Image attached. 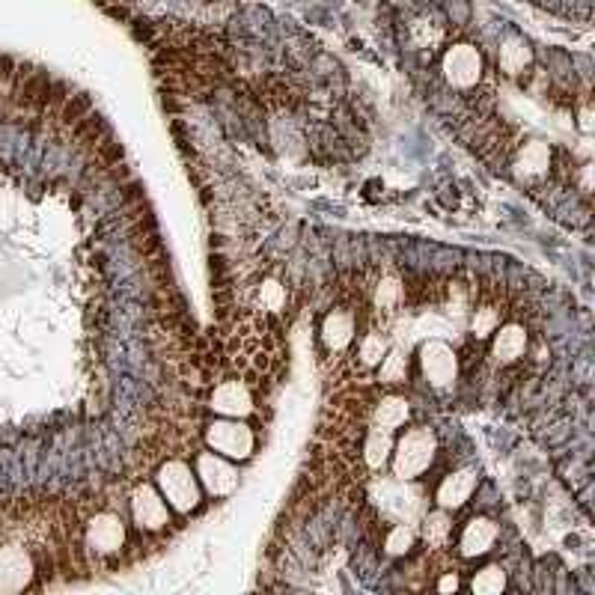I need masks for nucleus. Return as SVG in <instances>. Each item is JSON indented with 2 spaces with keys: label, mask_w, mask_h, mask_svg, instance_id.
Here are the masks:
<instances>
[{
  "label": "nucleus",
  "mask_w": 595,
  "mask_h": 595,
  "mask_svg": "<svg viewBox=\"0 0 595 595\" xmlns=\"http://www.w3.org/2000/svg\"><path fill=\"white\" fill-rule=\"evenodd\" d=\"M390 453H393V432L375 426V429L369 432V438H366V447H363V462H366V468L381 471V468L390 462Z\"/></svg>",
  "instance_id": "nucleus-20"
},
{
  "label": "nucleus",
  "mask_w": 595,
  "mask_h": 595,
  "mask_svg": "<svg viewBox=\"0 0 595 595\" xmlns=\"http://www.w3.org/2000/svg\"><path fill=\"white\" fill-rule=\"evenodd\" d=\"M381 494H384L381 509H384L387 515H393L396 521L411 524L414 518L423 515V494H420L414 485H408L405 479L381 482Z\"/></svg>",
  "instance_id": "nucleus-10"
},
{
  "label": "nucleus",
  "mask_w": 595,
  "mask_h": 595,
  "mask_svg": "<svg viewBox=\"0 0 595 595\" xmlns=\"http://www.w3.org/2000/svg\"><path fill=\"white\" fill-rule=\"evenodd\" d=\"M500 313H503V310H497L494 304L476 307L474 316H471V331H474L476 340H488V337L500 328Z\"/></svg>",
  "instance_id": "nucleus-24"
},
{
  "label": "nucleus",
  "mask_w": 595,
  "mask_h": 595,
  "mask_svg": "<svg viewBox=\"0 0 595 595\" xmlns=\"http://www.w3.org/2000/svg\"><path fill=\"white\" fill-rule=\"evenodd\" d=\"M408 378V357L402 349H387V355L378 363V381L381 384H402Z\"/></svg>",
  "instance_id": "nucleus-21"
},
{
  "label": "nucleus",
  "mask_w": 595,
  "mask_h": 595,
  "mask_svg": "<svg viewBox=\"0 0 595 595\" xmlns=\"http://www.w3.org/2000/svg\"><path fill=\"white\" fill-rule=\"evenodd\" d=\"M435 453H438V438H435L432 429H426V426L408 429L393 444V453H390L393 479L414 482L417 476H423L429 471V465L435 462Z\"/></svg>",
  "instance_id": "nucleus-1"
},
{
  "label": "nucleus",
  "mask_w": 595,
  "mask_h": 595,
  "mask_svg": "<svg viewBox=\"0 0 595 595\" xmlns=\"http://www.w3.org/2000/svg\"><path fill=\"white\" fill-rule=\"evenodd\" d=\"M206 444L209 450L221 453L230 462H244L256 450V435L247 423H241L236 417H224L206 429Z\"/></svg>",
  "instance_id": "nucleus-4"
},
{
  "label": "nucleus",
  "mask_w": 595,
  "mask_h": 595,
  "mask_svg": "<svg viewBox=\"0 0 595 595\" xmlns=\"http://www.w3.org/2000/svg\"><path fill=\"white\" fill-rule=\"evenodd\" d=\"M384 355H387V340L381 334H366L360 340V360H363V366H378Z\"/></svg>",
  "instance_id": "nucleus-27"
},
{
  "label": "nucleus",
  "mask_w": 595,
  "mask_h": 595,
  "mask_svg": "<svg viewBox=\"0 0 595 595\" xmlns=\"http://www.w3.org/2000/svg\"><path fill=\"white\" fill-rule=\"evenodd\" d=\"M259 307L268 313H280L286 307V289L277 280H265L259 286Z\"/></svg>",
  "instance_id": "nucleus-26"
},
{
  "label": "nucleus",
  "mask_w": 595,
  "mask_h": 595,
  "mask_svg": "<svg viewBox=\"0 0 595 595\" xmlns=\"http://www.w3.org/2000/svg\"><path fill=\"white\" fill-rule=\"evenodd\" d=\"M87 548L99 557H114L125 548L128 542V530H125V521L117 512H96L90 521H87Z\"/></svg>",
  "instance_id": "nucleus-6"
},
{
  "label": "nucleus",
  "mask_w": 595,
  "mask_h": 595,
  "mask_svg": "<svg viewBox=\"0 0 595 595\" xmlns=\"http://www.w3.org/2000/svg\"><path fill=\"white\" fill-rule=\"evenodd\" d=\"M420 533L426 539L429 548H444L453 536V518H450V509H435V512H426L423 521H420Z\"/></svg>",
  "instance_id": "nucleus-19"
},
{
  "label": "nucleus",
  "mask_w": 595,
  "mask_h": 595,
  "mask_svg": "<svg viewBox=\"0 0 595 595\" xmlns=\"http://www.w3.org/2000/svg\"><path fill=\"white\" fill-rule=\"evenodd\" d=\"M530 63H533V51H530V45L521 39V36H506L503 42H500V51H497V66H500V72H506V75H521L524 69H530Z\"/></svg>",
  "instance_id": "nucleus-17"
},
{
  "label": "nucleus",
  "mask_w": 595,
  "mask_h": 595,
  "mask_svg": "<svg viewBox=\"0 0 595 595\" xmlns=\"http://www.w3.org/2000/svg\"><path fill=\"white\" fill-rule=\"evenodd\" d=\"M209 408L221 417H236V420H244L253 414V390L238 381V378H230V381H221L215 390H212V399H209Z\"/></svg>",
  "instance_id": "nucleus-11"
},
{
  "label": "nucleus",
  "mask_w": 595,
  "mask_h": 595,
  "mask_svg": "<svg viewBox=\"0 0 595 595\" xmlns=\"http://www.w3.org/2000/svg\"><path fill=\"white\" fill-rule=\"evenodd\" d=\"M471 590L476 595H500L506 590V572L500 566H485L479 569L471 581Z\"/></svg>",
  "instance_id": "nucleus-22"
},
{
  "label": "nucleus",
  "mask_w": 595,
  "mask_h": 595,
  "mask_svg": "<svg viewBox=\"0 0 595 595\" xmlns=\"http://www.w3.org/2000/svg\"><path fill=\"white\" fill-rule=\"evenodd\" d=\"M476 491V471L471 468H465V471H456V474L444 476V482L438 485V491H435V500H438V506L441 509H462L468 500H471V494Z\"/></svg>",
  "instance_id": "nucleus-13"
},
{
  "label": "nucleus",
  "mask_w": 595,
  "mask_h": 595,
  "mask_svg": "<svg viewBox=\"0 0 595 595\" xmlns=\"http://www.w3.org/2000/svg\"><path fill=\"white\" fill-rule=\"evenodd\" d=\"M355 340V316L346 310H331L322 322V343L331 352H343L349 349Z\"/></svg>",
  "instance_id": "nucleus-15"
},
{
  "label": "nucleus",
  "mask_w": 595,
  "mask_h": 595,
  "mask_svg": "<svg viewBox=\"0 0 595 595\" xmlns=\"http://www.w3.org/2000/svg\"><path fill=\"white\" fill-rule=\"evenodd\" d=\"M441 78L447 87L468 93L476 90L485 78V54L476 48L474 42H453L441 54Z\"/></svg>",
  "instance_id": "nucleus-3"
},
{
  "label": "nucleus",
  "mask_w": 595,
  "mask_h": 595,
  "mask_svg": "<svg viewBox=\"0 0 595 595\" xmlns=\"http://www.w3.org/2000/svg\"><path fill=\"white\" fill-rule=\"evenodd\" d=\"M494 542H497V524L491 518H471L462 530L459 551L462 557H482L491 551Z\"/></svg>",
  "instance_id": "nucleus-14"
},
{
  "label": "nucleus",
  "mask_w": 595,
  "mask_h": 595,
  "mask_svg": "<svg viewBox=\"0 0 595 595\" xmlns=\"http://www.w3.org/2000/svg\"><path fill=\"white\" fill-rule=\"evenodd\" d=\"M414 542H417V530H414V524L399 521V524L387 533L384 548H387V554H390V557H402V554H408V551L414 548Z\"/></svg>",
  "instance_id": "nucleus-23"
},
{
  "label": "nucleus",
  "mask_w": 595,
  "mask_h": 595,
  "mask_svg": "<svg viewBox=\"0 0 595 595\" xmlns=\"http://www.w3.org/2000/svg\"><path fill=\"white\" fill-rule=\"evenodd\" d=\"M155 482H158V491H161V497L167 500V506H170L173 512H179V515L194 512V509L200 506V500H203V485H200V479L191 471V465L182 462V459L164 462V465L158 468Z\"/></svg>",
  "instance_id": "nucleus-2"
},
{
  "label": "nucleus",
  "mask_w": 595,
  "mask_h": 595,
  "mask_svg": "<svg viewBox=\"0 0 595 595\" xmlns=\"http://www.w3.org/2000/svg\"><path fill=\"white\" fill-rule=\"evenodd\" d=\"M420 366L432 387H450L459 375V357L444 340H429L420 346Z\"/></svg>",
  "instance_id": "nucleus-9"
},
{
  "label": "nucleus",
  "mask_w": 595,
  "mask_h": 595,
  "mask_svg": "<svg viewBox=\"0 0 595 595\" xmlns=\"http://www.w3.org/2000/svg\"><path fill=\"white\" fill-rule=\"evenodd\" d=\"M459 587H462V581H459V575H456V572H447V575L438 581V590H441V593H456Z\"/></svg>",
  "instance_id": "nucleus-28"
},
{
  "label": "nucleus",
  "mask_w": 595,
  "mask_h": 595,
  "mask_svg": "<svg viewBox=\"0 0 595 595\" xmlns=\"http://www.w3.org/2000/svg\"><path fill=\"white\" fill-rule=\"evenodd\" d=\"M530 346V337H527V328L518 325V322H509V325H500L494 334H491V357L497 363H515L521 360L524 352Z\"/></svg>",
  "instance_id": "nucleus-12"
},
{
  "label": "nucleus",
  "mask_w": 595,
  "mask_h": 595,
  "mask_svg": "<svg viewBox=\"0 0 595 595\" xmlns=\"http://www.w3.org/2000/svg\"><path fill=\"white\" fill-rule=\"evenodd\" d=\"M36 581V563L33 554L24 545H3L0 548V593H24Z\"/></svg>",
  "instance_id": "nucleus-5"
},
{
  "label": "nucleus",
  "mask_w": 595,
  "mask_h": 595,
  "mask_svg": "<svg viewBox=\"0 0 595 595\" xmlns=\"http://www.w3.org/2000/svg\"><path fill=\"white\" fill-rule=\"evenodd\" d=\"M131 518L146 533H161L170 524V506L155 485H137L131 491Z\"/></svg>",
  "instance_id": "nucleus-7"
},
{
  "label": "nucleus",
  "mask_w": 595,
  "mask_h": 595,
  "mask_svg": "<svg viewBox=\"0 0 595 595\" xmlns=\"http://www.w3.org/2000/svg\"><path fill=\"white\" fill-rule=\"evenodd\" d=\"M408 417H411V405L402 396H384L381 402H375V411H372V423L390 432L405 426Z\"/></svg>",
  "instance_id": "nucleus-18"
},
{
  "label": "nucleus",
  "mask_w": 595,
  "mask_h": 595,
  "mask_svg": "<svg viewBox=\"0 0 595 595\" xmlns=\"http://www.w3.org/2000/svg\"><path fill=\"white\" fill-rule=\"evenodd\" d=\"M194 474H197L200 485L212 497H230L238 488V468L230 459H224L221 453H215V450L197 456V471Z\"/></svg>",
  "instance_id": "nucleus-8"
},
{
  "label": "nucleus",
  "mask_w": 595,
  "mask_h": 595,
  "mask_svg": "<svg viewBox=\"0 0 595 595\" xmlns=\"http://www.w3.org/2000/svg\"><path fill=\"white\" fill-rule=\"evenodd\" d=\"M551 167V146L542 143V140H530L518 149V158H515V170L518 176L524 179H539L545 176Z\"/></svg>",
  "instance_id": "nucleus-16"
},
{
  "label": "nucleus",
  "mask_w": 595,
  "mask_h": 595,
  "mask_svg": "<svg viewBox=\"0 0 595 595\" xmlns=\"http://www.w3.org/2000/svg\"><path fill=\"white\" fill-rule=\"evenodd\" d=\"M402 304V283L396 277H384L378 286H375V307L378 313H393L396 307Z\"/></svg>",
  "instance_id": "nucleus-25"
}]
</instances>
